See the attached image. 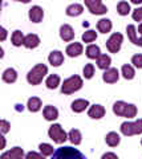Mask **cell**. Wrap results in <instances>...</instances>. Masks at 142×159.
<instances>
[{
    "label": "cell",
    "mask_w": 142,
    "mask_h": 159,
    "mask_svg": "<svg viewBox=\"0 0 142 159\" xmlns=\"http://www.w3.org/2000/svg\"><path fill=\"white\" fill-rule=\"evenodd\" d=\"M52 159H86L85 155L77 148H73L71 146L60 147L53 152Z\"/></svg>",
    "instance_id": "6da1fadb"
},
{
    "label": "cell",
    "mask_w": 142,
    "mask_h": 159,
    "mask_svg": "<svg viewBox=\"0 0 142 159\" xmlns=\"http://www.w3.org/2000/svg\"><path fill=\"white\" fill-rule=\"evenodd\" d=\"M113 111L117 116L126 117V118H133L137 116L135 105H133V103H126L124 101H117L113 105Z\"/></svg>",
    "instance_id": "7a4b0ae2"
},
{
    "label": "cell",
    "mask_w": 142,
    "mask_h": 159,
    "mask_svg": "<svg viewBox=\"0 0 142 159\" xmlns=\"http://www.w3.org/2000/svg\"><path fill=\"white\" fill-rule=\"evenodd\" d=\"M48 73V68L44 64H37L36 66H33L31 70L27 74V80L31 85H39L43 78L45 77V74Z\"/></svg>",
    "instance_id": "3957f363"
},
{
    "label": "cell",
    "mask_w": 142,
    "mask_h": 159,
    "mask_svg": "<svg viewBox=\"0 0 142 159\" xmlns=\"http://www.w3.org/2000/svg\"><path fill=\"white\" fill-rule=\"evenodd\" d=\"M82 86V80L80 76H72L66 78L61 86V93L62 94H72L77 90H80Z\"/></svg>",
    "instance_id": "277c9868"
},
{
    "label": "cell",
    "mask_w": 142,
    "mask_h": 159,
    "mask_svg": "<svg viewBox=\"0 0 142 159\" xmlns=\"http://www.w3.org/2000/svg\"><path fill=\"white\" fill-rule=\"evenodd\" d=\"M121 133L126 137H131L142 133V119L135 122H124L121 125Z\"/></svg>",
    "instance_id": "5b68a950"
},
{
    "label": "cell",
    "mask_w": 142,
    "mask_h": 159,
    "mask_svg": "<svg viewBox=\"0 0 142 159\" xmlns=\"http://www.w3.org/2000/svg\"><path fill=\"white\" fill-rule=\"evenodd\" d=\"M48 134H49V138L53 139L56 143H64L66 141V133L64 131V129H62L60 125H57V123H55V125H52L49 127V130H48Z\"/></svg>",
    "instance_id": "8992f818"
},
{
    "label": "cell",
    "mask_w": 142,
    "mask_h": 159,
    "mask_svg": "<svg viewBox=\"0 0 142 159\" xmlns=\"http://www.w3.org/2000/svg\"><path fill=\"white\" fill-rule=\"evenodd\" d=\"M122 40H124V36H122L121 33H113L109 37V40L106 41V48L109 49L110 53H117L120 51Z\"/></svg>",
    "instance_id": "52a82bcc"
},
{
    "label": "cell",
    "mask_w": 142,
    "mask_h": 159,
    "mask_svg": "<svg viewBox=\"0 0 142 159\" xmlns=\"http://www.w3.org/2000/svg\"><path fill=\"white\" fill-rule=\"evenodd\" d=\"M85 6L89 8V11L93 15H104L108 12V8L100 0H85Z\"/></svg>",
    "instance_id": "ba28073f"
},
{
    "label": "cell",
    "mask_w": 142,
    "mask_h": 159,
    "mask_svg": "<svg viewBox=\"0 0 142 159\" xmlns=\"http://www.w3.org/2000/svg\"><path fill=\"white\" fill-rule=\"evenodd\" d=\"M0 159H24V151L21 147H13L9 151L3 152Z\"/></svg>",
    "instance_id": "9c48e42d"
},
{
    "label": "cell",
    "mask_w": 142,
    "mask_h": 159,
    "mask_svg": "<svg viewBox=\"0 0 142 159\" xmlns=\"http://www.w3.org/2000/svg\"><path fill=\"white\" fill-rule=\"evenodd\" d=\"M118 78H120V73L116 68H109L108 70H105L104 76H102V80L108 84H114L118 81Z\"/></svg>",
    "instance_id": "30bf717a"
},
{
    "label": "cell",
    "mask_w": 142,
    "mask_h": 159,
    "mask_svg": "<svg viewBox=\"0 0 142 159\" xmlns=\"http://www.w3.org/2000/svg\"><path fill=\"white\" fill-rule=\"evenodd\" d=\"M60 37L64 40V41H72V40L75 39V31H73V28L71 25H68V24L61 25V28H60Z\"/></svg>",
    "instance_id": "8fae6325"
},
{
    "label": "cell",
    "mask_w": 142,
    "mask_h": 159,
    "mask_svg": "<svg viewBox=\"0 0 142 159\" xmlns=\"http://www.w3.org/2000/svg\"><path fill=\"white\" fill-rule=\"evenodd\" d=\"M44 17V11L41 7L39 6H35L29 9V19H31V21L33 23H40Z\"/></svg>",
    "instance_id": "7c38bea8"
},
{
    "label": "cell",
    "mask_w": 142,
    "mask_h": 159,
    "mask_svg": "<svg viewBox=\"0 0 142 159\" xmlns=\"http://www.w3.org/2000/svg\"><path fill=\"white\" fill-rule=\"evenodd\" d=\"M39 44H40V39H39L37 34L29 33L25 36V39H24V47L28 48V49L36 48V47H39Z\"/></svg>",
    "instance_id": "4fadbf2b"
},
{
    "label": "cell",
    "mask_w": 142,
    "mask_h": 159,
    "mask_svg": "<svg viewBox=\"0 0 142 159\" xmlns=\"http://www.w3.org/2000/svg\"><path fill=\"white\" fill-rule=\"evenodd\" d=\"M88 116L93 119H100L105 116V109L101 105H93V106H90L89 111H88Z\"/></svg>",
    "instance_id": "5bb4252c"
},
{
    "label": "cell",
    "mask_w": 142,
    "mask_h": 159,
    "mask_svg": "<svg viewBox=\"0 0 142 159\" xmlns=\"http://www.w3.org/2000/svg\"><path fill=\"white\" fill-rule=\"evenodd\" d=\"M48 60H49V62H51L52 66H60L61 64L64 62V56H62V53L60 51H53L49 54Z\"/></svg>",
    "instance_id": "9a60e30c"
},
{
    "label": "cell",
    "mask_w": 142,
    "mask_h": 159,
    "mask_svg": "<svg viewBox=\"0 0 142 159\" xmlns=\"http://www.w3.org/2000/svg\"><path fill=\"white\" fill-rule=\"evenodd\" d=\"M66 53H68V56H69V57L80 56V54L82 53V45L80 43H73V44H71V45H68Z\"/></svg>",
    "instance_id": "2e32d148"
},
{
    "label": "cell",
    "mask_w": 142,
    "mask_h": 159,
    "mask_svg": "<svg viewBox=\"0 0 142 159\" xmlns=\"http://www.w3.org/2000/svg\"><path fill=\"white\" fill-rule=\"evenodd\" d=\"M44 117H45L47 121H55V119H57V117H58L57 109L55 106H51V105L45 106L44 107Z\"/></svg>",
    "instance_id": "e0dca14e"
},
{
    "label": "cell",
    "mask_w": 142,
    "mask_h": 159,
    "mask_svg": "<svg viewBox=\"0 0 142 159\" xmlns=\"http://www.w3.org/2000/svg\"><path fill=\"white\" fill-rule=\"evenodd\" d=\"M89 106V102L86 99H76L72 102V110L75 113H81Z\"/></svg>",
    "instance_id": "ac0fdd59"
},
{
    "label": "cell",
    "mask_w": 142,
    "mask_h": 159,
    "mask_svg": "<svg viewBox=\"0 0 142 159\" xmlns=\"http://www.w3.org/2000/svg\"><path fill=\"white\" fill-rule=\"evenodd\" d=\"M126 31H128V36H129V39H130V41L133 43V44H135V45L142 47V37H141V39L137 37L135 27H134V25H128Z\"/></svg>",
    "instance_id": "d6986e66"
},
{
    "label": "cell",
    "mask_w": 142,
    "mask_h": 159,
    "mask_svg": "<svg viewBox=\"0 0 142 159\" xmlns=\"http://www.w3.org/2000/svg\"><path fill=\"white\" fill-rule=\"evenodd\" d=\"M16 78H17V73H16V70H15V69L8 68V69H6V70H4V73H3V81H4V82L12 84V82L16 81Z\"/></svg>",
    "instance_id": "ffe728a7"
},
{
    "label": "cell",
    "mask_w": 142,
    "mask_h": 159,
    "mask_svg": "<svg viewBox=\"0 0 142 159\" xmlns=\"http://www.w3.org/2000/svg\"><path fill=\"white\" fill-rule=\"evenodd\" d=\"M105 141H106V143L109 145L110 147H116V146H118L120 145V135L117 133H114V131H110L109 134H106V137H105Z\"/></svg>",
    "instance_id": "44dd1931"
},
{
    "label": "cell",
    "mask_w": 142,
    "mask_h": 159,
    "mask_svg": "<svg viewBox=\"0 0 142 159\" xmlns=\"http://www.w3.org/2000/svg\"><path fill=\"white\" fill-rule=\"evenodd\" d=\"M82 11H84V8H82L81 4H71L69 7L66 8V15L68 16H78V15H81Z\"/></svg>",
    "instance_id": "7402d4cb"
},
{
    "label": "cell",
    "mask_w": 142,
    "mask_h": 159,
    "mask_svg": "<svg viewBox=\"0 0 142 159\" xmlns=\"http://www.w3.org/2000/svg\"><path fill=\"white\" fill-rule=\"evenodd\" d=\"M97 28L101 33H108L110 32L112 29V21L109 19H101L98 23H97Z\"/></svg>",
    "instance_id": "603a6c76"
},
{
    "label": "cell",
    "mask_w": 142,
    "mask_h": 159,
    "mask_svg": "<svg viewBox=\"0 0 142 159\" xmlns=\"http://www.w3.org/2000/svg\"><path fill=\"white\" fill-rule=\"evenodd\" d=\"M28 109L29 111H39L41 109V99L37 97H32L28 99Z\"/></svg>",
    "instance_id": "cb8c5ba5"
},
{
    "label": "cell",
    "mask_w": 142,
    "mask_h": 159,
    "mask_svg": "<svg viewBox=\"0 0 142 159\" xmlns=\"http://www.w3.org/2000/svg\"><path fill=\"white\" fill-rule=\"evenodd\" d=\"M110 62L112 60L109 56H106V54H101V56L97 58V65H98L100 69H105V70H108L110 66Z\"/></svg>",
    "instance_id": "d4e9b609"
},
{
    "label": "cell",
    "mask_w": 142,
    "mask_h": 159,
    "mask_svg": "<svg viewBox=\"0 0 142 159\" xmlns=\"http://www.w3.org/2000/svg\"><path fill=\"white\" fill-rule=\"evenodd\" d=\"M68 138H69V141L73 143V145H80L81 143V133L80 130H77V129H72L68 134Z\"/></svg>",
    "instance_id": "484cf974"
},
{
    "label": "cell",
    "mask_w": 142,
    "mask_h": 159,
    "mask_svg": "<svg viewBox=\"0 0 142 159\" xmlns=\"http://www.w3.org/2000/svg\"><path fill=\"white\" fill-rule=\"evenodd\" d=\"M45 84H47L48 89H56L58 85H60V77H58L57 74H51V76L47 78Z\"/></svg>",
    "instance_id": "4316f807"
},
{
    "label": "cell",
    "mask_w": 142,
    "mask_h": 159,
    "mask_svg": "<svg viewBox=\"0 0 142 159\" xmlns=\"http://www.w3.org/2000/svg\"><path fill=\"white\" fill-rule=\"evenodd\" d=\"M24 39H25V36L20 31H15L12 33V44L15 47H20L21 44L24 45Z\"/></svg>",
    "instance_id": "83f0119b"
},
{
    "label": "cell",
    "mask_w": 142,
    "mask_h": 159,
    "mask_svg": "<svg viewBox=\"0 0 142 159\" xmlns=\"http://www.w3.org/2000/svg\"><path fill=\"white\" fill-rule=\"evenodd\" d=\"M86 56L89 58H98L101 56L100 48L97 45H89L86 48Z\"/></svg>",
    "instance_id": "f1b7e54d"
},
{
    "label": "cell",
    "mask_w": 142,
    "mask_h": 159,
    "mask_svg": "<svg viewBox=\"0 0 142 159\" xmlns=\"http://www.w3.org/2000/svg\"><path fill=\"white\" fill-rule=\"evenodd\" d=\"M117 11L121 16H125V15H128L130 12V6L128 2H120L117 4Z\"/></svg>",
    "instance_id": "f546056e"
},
{
    "label": "cell",
    "mask_w": 142,
    "mask_h": 159,
    "mask_svg": "<svg viewBox=\"0 0 142 159\" xmlns=\"http://www.w3.org/2000/svg\"><path fill=\"white\" fill-rule=\"evenodd\" d=\"M134 69L133 66H130V65H124L122 66V76H124L126 80H131V78H134Z\"/></svg>",
    "instance_id": "4dcf8cb0"
},
{
    "label": "cell",
    "mask_w": 142,
    "mask_h": 159,
    "mask_svg": "<svg viewBox=\"0 0 142 159\" xmlns=\"http://www.w3.org/2000/svg\"><path fill=\"white\" fill-rule=\"evenodd\" d=\"M39 148H40V151L44 157H48V155H53V152H55V150H53V146L48 145V143H41L40 146H39Z\"/></svg>",
    "instance_id": "1f68e13d"
},
{
    "label": "cell",
    "mask_w": 142,
    "mask_h": 159,
    "mask_svg": "<svg viewBox=\"0 0 142 159\" xmlns=\"http://www.w3.org/2000/svg\"><path fill=\"white\" fill-rule=\"evenodd\" d=\"M97 39V32L96 31H86L84 34H82V41L84 43H92L94 41V40Z\"/></svg>",
    "instance_id": "d6a6232c"
},
{
    "label": "cell",
    "mask_w": 142,
    "mask_h": 159,
    "mask_svg": "<svg viewBox=\"0 0 142 159\" xmlns=\"http://www.w3.org/2000/svg\"><path fill=\"white\" fill-rule=\"evenodd\" d=\"M84 77L85 78H92L93 74H94V66H93V64H86L84 66Z\"/></svg>",
    "instance_id": "836d02e7"
},
{
    "label": "cell",
    "mask_w": 142,
    "mask_h": 159,
    "mask_svg": "<svg viewBox=\"0 0 142 159\" xmlns=\"http://www.w3.org/2000/svg\"><path fill=\"white\" fill-rule=\"evenodd\" d=\"M131 64H134V66L137 68H142V54H135L131 57Z\"/></svg>",
    "instance_id": "e575fe53"
},
{
    "label": "cell",
    "mask_w": 142,
    "mask_h": 159,
    "mask_svg": "<svg viewBox=\"0 0 142 159\" xmlns=\"http://www.w3.org/2000/svg\"><path fill=\"white\" fill-rule=\"evenodd\" d=\"M0 127H2V133L6 134L9 131V127H11V125H9V122L6 121V119H2V122H0Z\"/></svg>",
    "instance_id": "d590c367"
},
{
    "label": "cell",
    "mask_w": 142,
    "mask_h": 159,
    "mask_svg": "<svg viewBox=\"0 0 142 159\" xmlns=\"http://www.w3.org/2000/svg\"><path fill=\"white\" fill-rule=\"evenodd\" d=\"M25 159H45V158H44V155H40V154H37L35 151H31L25 155Z\"/></svg>",
    "instance_id": "8d00e7d4"
},
{
    "label": "cell",
    "mask_w": 142,
    "mask_h": 159,
    "mask_svg": "<svg viewBox=\"0 0 142 159\" xmlns=\"http://www.w3.org/2000/svg\"><path fill=\"white\" fill-rule=\"evenodd\" d=\"M133 19L135 21H141L142 20V8H137L133 12Z\"/></svg>",
    "instance_id": "74e56055"
},
{
    "label": "cell",
    "mask_w": 142,
    "mask_h": 159,
    "mask_svg": "<svg viewBox=\"0 0 142 159\" xmlns=\"http://www.w3.org/2000/svg\"><path fill=\"white\" fill-rule=\"evenodd\" d=\"M101 159H118V157H117L114 152H106V154L102 155Z\"/></svg>",
    "instance_id": "f35d334b"
},
{
    "label": "cell",
    "mask_w": 142,
    "mask_h": 159,
    "mask_svg": "<svg viewBox=\"0 0 142 159\" xmlns=\"http://www.w3.org/2000/svg\"><path fill=\"white\" fill-rule=\"evenodd\" d=\"M6 37H7V31H6V28H2V41H4L6 40Z\"/></svg>",
    "instance_id": "ab89813d"
},
{
    "label": "cell",
    "mask_w": 142,
    "mask_h": 159,
    "mask_svg": "<svg viewBox=\"0 0 142 159\" xmlns=\"http://www.w3.org/2000/svg\"><path fill=\"white\" fill-rule=\"evenodd\" d=\"M2 142H3L2 143V147L4 148V147H6V139H4V137H2Z\"/></svg>",
    "instance_id": "60d3db41"
},
{
    "label": "cell",
    "mask_w": 142,
    "mask_h": 159,
    "mask_svg": "<svg viewBox=\"0 0 142 159\" xmlns=\"http://www.w3.org/2000/svg\"><path fill=\"white\" fill-rule=\"evenodd\" d=\"M138 33L141 34V37H142V24H140V27H138Z\"/></svg>",
    "instance_id": "b9f144b4"
},
{
    "label": "cell",
    "mask_w": 142,
    "mask_h": 159,
    "mask_svg": "<svg viewBox=\"0 0 142 159\" xmlns=\"http://www.w3.org/2000/svg\"><path fill=\"white\" fill-rule=\"evenodd\" d=\"M141 145H142V139H141Z\"/></svg>",
    "instance_id": "7bdbcfd3"
}]
</instances>
